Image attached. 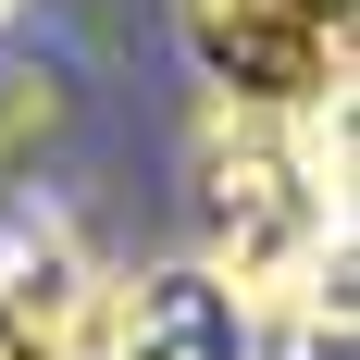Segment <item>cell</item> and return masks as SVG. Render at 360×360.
I'll use <instances>...</instances> for the list:
<instances>
[{
	"mask_svg": "<svg viewBox=\"0 0 360 360\" xmlns=\"http://www.w3.org/2000/svg\"><path fill=\"white\" fill-rule=\"evenodd\" d=\"M174 25L224 112H298V124L348 112L360 0H174Z\"/></svg>",
	"mask_w": 360,
	"mask_h": 360,
	"instance_id": "cell-2",
	"label": "cell"
},
{
	"mask_svg": "<svg viewBox=\"0 0 360 360\" xmlns=\"http://www.w3.org/2000/svg\"><path fill=\"white\" fill-rule=\"evenodd\" d=\"M0 25H13V0H0Z\"/></svg>",
	"mask_w": 360,
	"mask_h": 360,
	"instance_id": "cell-5",
	"label": "cell"
},
{
	"mask_svg": "<svg viewBox=\"0 0 360 360\" xmlns=\"http://www.w3.org/2000/svg\"><path fill=\"white\" fill-rule=\"evenodd\" d=\"M100 360H261V323L199 261H149V274L100 286Z\"/></svg>",
	"mask_w": 360,
	"mask_h": 360,
	"instance_id": "cell-4",
	"label": "cell"
},
{
	"mask_svg": "<svg viewBox=\"0 0 360 360\" xmlns=\"http://www.w3.org/2000/svg\"><path fill=\"white\" fill-rule=\"evenodd\" d=\"M186 212H199V274H212L261 335L323 323V286L348 261V112L298 124V112H199L186 137Z\"/></svg>",
	"mask_w": 360,
	"mask_h": 360,
	"instance_id": "cell-1",
	"label": "cell"
},
{
	"mask_svg": "<svg viewBox=\"0 0 360 360\" xmlns=\"http://www.w3.org/2000/svg\"><path fill=\"white\" fill-rule=\"evenodd\" d=\"M100 249L50 186L0 174V360H87L100 348Z\"/></svg>",
	"mask_w": 360,
	"mask_h": 360,
	"instance_id": "cell-3",
	"label": "cell"
}]
</instances>
